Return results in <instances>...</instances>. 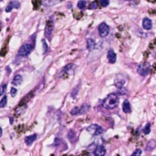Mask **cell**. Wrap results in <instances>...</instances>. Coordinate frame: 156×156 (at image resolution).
Masks as SVG:
<instances>
[{"instance_id":"cell-1","label":"cell","mask_w":156,"mask_h":156,"mask_svg":"<svg viewBox=\"0 0 156 156\" xmlns=\"http://www.w3.org/2000/svg\"><path fill=\"white\" fill-rule=\"evenodd\" d=\"M119 103V96L116 93H111L106 97L103 102V107L107 110H112L118 106Z\"/></svg>"},{"instance_id":"cell-2","label":"cell","mask_w":156,"mask_h":156,"mask_svg":"<svg viewBox=\"0 0 156 156\" xmlns=\"http://www.w3.org/2000/svg\"><path fill=\"white\" fill-rule=\"evenodd\" d=\"M87 131L90 133V134L96 136V135H99L103 132V128L102 126H99V124H91L89 127H87Z\"/></svg>"},{"instance_id":"cell-3","label":"cell","mask_w":156,"mask_h":156,"mask_svg":"<svg viewBox=\"0 0 156 156\" xmlns=\"http://www.w3.org/2000/svg\"><path fill=\"white\" fill-rule=\"evenodd\" d=\"M32 50H33V45L29 43H27L20 47L18 54V56H20V57H27Z\"/></svg>"},{"instance_id":"cell-4","label":"cell","mask_w":156,"mask_h":156,"mask_svg":"<svg viewBox=\"0 0 156 156\" xmlns=\"http://www.w3.org/2000/svg\"><path fill=\"white\" fill-rule=\"evenodd\" d=\"M150 70H151V66L147 62H143L138 66L137 72L139 75L141 76H146L150 73Z\"/></svg>"},{"instance_id":"cell-5","label":"cell","mask_w":156,"mask_h":156,"mask_svg":"<svg viewBox=\"0 0 156 156\" xmlns=\"http://www.w3.org/2000/svg\"><path fill=\"white\" fill-rule=\"evenodd\" d=\"M98 31H99V36L102 37H107L110 33V27L103 22V23L99 24V26L98 27Z\"/></svg>"},{"instance_id":"cell-6","label":"cell","mask_w":156,"mask_h":156,"mask_svg":"<svg viewBox=\"0 0 156 156\" xmlns=\"http://www.w3.org/2000/svg\"><path fill=\"white\" fill-rule=\"evenodd\" d=\"M53 26H54V22L52 19H49L47 22V25H46V29H45V36L50 40V37L52 34V31H53Z\"/></svg>"},{"instance_id":"cell-7","label":"cell","mask_w":156,"mask_h":156,"mask_svg":"<svg viewBox=\"0 0 156 156\" xmlns=\"http://www.w3.org/2000/svg\"><path fill=\"white\" fill-rule=\"evenodd\" d=\"M125 83H126L125 77H123V76L121 75V74L116 76L115 80H114V84H115V86H116L117 88H118V89H121L122 87L124 86Z\"/></svg>"},{"instance_id":"cell-8","label":"cell","mask_w":156,"mask_h":156,"mask_svg":"<svg viewBox=\"0 0 156 156\" xmlns=\"http://www.w3.org/2000/svg\"><path fill=\"white\" fill-rule=\"evenodd\" d=\"M20 7V3L18 0H14V1H11L5 7V12H10L13 8H19Z\"/></svg>"},{"instance_id":"cell-9","label":"cell","mask_w":156,"mask_h":156,"mask_svg":"<svg viewBox=\"0 0 156 156\" xmlns=\"http://www.w3.org/2000/svg\"><path fill=\"white\" fill-rule=\"evenodd\" d=\"M107 59L109 60V62L113 64L116 62V59H117V56H116V53L114 52L113 49H110L107 53Z\"/></svg>"},{"instance_id":"cell-10","label":"cell","mask_w":156,"mask_h":156,"mask_svg":"<svg viewBox=\"0 0 156 156\" xmlns=\"http://www.w3.org/2000/svg\"><path fill=\"white\" fill-rule=\"evenodd\" d=\"M94 153V156H105V154H106V149L102 145L97 146L96 149L94 150V153Z\"/></svg>"},{"instance_id":"cell-11","label":"cell","mask_w":156,"mask_h":156,"mask_svg":"<svg viewBox=\"0 0 156 156\" xmlns=\"http://www.w3.org/2000/svg\"><path fill=\"white\" fill-rule=\"evenodd\" d=\"M152 27H153V23H152V20L150 19V18H145L142 20V27L145 30L152 29Z\"/></svg>"},{"instance_id":"cell-12","label":"cell","mask_w":156,"mask_h":156,"mask_svg":"<svg viewBox=\"0 0 156 156\" xmlns=\"http://www.w3.org/2000/svg\"><path fill=\"white\" fill-rule=\"evenodd\" d=\"M154 148H156V140H154V139H151L150 141H148L145 150L147 152H151Z\"/></svg>"},{"instance_id":"cell-13","label":"cell","mask_w":156,"mask_h":156,"mask_svg":"<svg viewBox=\"0 0 156 156\" xmlns=\"http://www.w3.org/2000/svg\"><path fill=\"white\" fill-rule=\"evenodd\" d=\"M37 137V134H32V135H29V136L26 137V138H25V142H26V144H27V145H31V144L36 141Z\"/></svg>"},{"instance_id":"cell-14","label":"cell","mask_w":156,"mask_h":156,"mask_svg":"<svg viewBox=\"0 0 156 156\" xmlns=\"http://www.w3.org/2000/svg\"><path fill=\"white\" fill-rule=\"evenodd\" d=\"M122 110L125 113H130L131 111V104L129 102V101H124L123 104H122Z\"/></svg>"},{"instance_id":"cell-15","label":"cell","mask_w":156,"mask_h":156,"mask_svg":"<svg viewBox=\"0 0 156 156\" xmlns=\"http://www.w3.org/2000/svg\"><path fill=\"white\" fill-rule=\"evenodd\" d=\"M96 46V42L93 38H88L87 40V48L89 50H93Z\"/></svg>"},{"instance_id":"cell-16","label":"cell","mask_w":156,"mask_h":156,"mask_svg":"<svg viewBox=\"0 0 156 156\" xmlns=\"http://www.w3.org/2000/svg\"><path fill=\"white\" fill-rule=\"evenodd\" d=\"M22 81H23V78H22L20 75H16L12 80V84L15 86H18L21 84Z\"/></svg>"},{"instance_id":"cell-17","label":"cell","mask_w":156,"mask_h":156,"mask_svg":"<svg viewBox=\"0 0 156 156\" xmlns=\"http://www.w3.org/2000/svg\"><path fill=\"white\" fill-rule=\"evenodd\" d=\"M60 0H43L42 3L45 7H52V5L58 4Z\"/></svg>"},{"instance_id":"cell-18","label":"cell","mask_w":156,"mask_h":156,"mask_svg":"<svg viewBox=\"0 0 156 156\" xmlns=\"http://www.w3.org/2000/svg\"><path fill=\"white\" fill-rule=\"evenodd\" d=\"M91 107H90V105L85 103V104H83L81 107L80 108V114H85L87 113L89 110H90Z\"/></svg>"},{"instance_id":"cell-19","label":"cell","mask_w":156,"mask_h":156,"mask_svg":"<svg viewBox=\"0 0 156 156\" xmlns=\"http://www.w3.org/2000/svg\"><path fill=\"white\" fill-rule=\"evenodd\" d=\"M68 138L69 140L71 142H75V139H76V133L73 130H69V133H68Z\"/></svg>"},{"instance_id":"cell-20","label":"cell","mask_w":156,"mask_h":156,"mask_svg":"<svg viewBox=\"0 0 156 156\" xmlns=\"http://www.w3.org/2000/svg\"><path fill=\"white\" fill-rule=\"evenodd\" d=\"M86 5H87V3H86L85 0H80L77 4L78 7H79L80 9H84L86 7Z\"/></svg>"},{"instance_id":"cell-21","label":"cell","mask_w":156,"mask_h":156,"mask_svg":"<svg viewBox=\"0 0 156 156\" xmlns=\"http://www.w3.org/2000/svg\"><path fill=\"white\" fill-rule=\"evenodd\" d=\"M7 97L5 95L3 97L1 101H0V108H5V105H7Z\"/></svg>"},{"instance_id":"cell-22","label":"cell","mask_w":156,"mask_h":156,"mask_svg":"<svg viewBox=\"0 0 156 156\" xmlns=\"http://www.w3.org/2000/svg\"><path fill=\"white\" fill-rule=\"evenodd\" d=\"M97 7H98V1L97 0H94V1L91 2V4L89 5V9H91V10H94Z\"/></svg>"},{"instance_id":"cell-23","label":"cell","mask_w":156,"mask_h":156,"mask_svg":"<svg viewBox=\"0 0 156 156\" xmlns=\"http://www.w3.org/2000/svg\"><path fill=\"white\" fill-rule=\"evenodd\" d=\"M150 131H151V123H147L146 126L143 128V133H145V134H149Z\"/></svg>"},{"instance_id":"cell-24","label":"cell","mask_w":156,"mask_h":156,"mask_svg":"<svg viewBox=\"0 0 156 156\" xmlns=\"http://www.w3.org/2000/svg\"><path fill=\"white\" fill-rule=\"evenodd\" d=\"M70 114L71 115H73V116H75V115H79L80 114V108L79 107H75V108H73L71 110H70Z\"/></svg>"},{"instance_id":"cell-25","label":"cell","mask_w":156,"mask_h":156,"mask_svg":"<svg viewBox=\"0 0 156 156\" xmlns=\"http://www.w3.org/2000/svg\"><path fill=\"white\" fill-rule=\"evenodd\" d=\"M99 4L102 7H108L110 4V0H99Z\"/></svg>"},{"instance_id":"cell-26","label":"cell","mask_w":156,"mask_h":156,"mask_svg":"<svg viewBox=\"0 0 156 156\" xmlns=\"http://www.w3.org/2000/svg\"><path fill=\"white\" fill-rule=\"evenodd\" d=\"M142 150L141 149H136L134 152L132 153V154L131 155H130V156H141L142 155Z\"/></svg>"},{"instance_id":"cell-27","label":"cell","mask_w":156,"mask_h":156,"mask_svg":"<svg viewBox=\"0 0 156 156\" xmlns=\"http://www.w3.org/2000/svg\"><path fill=\"white\" fill-rule=\"evenodd\" d=\"M5 89H7V83H5V84H3V85L0 86V96L3 95V94H4V92H5Z\"/></svg>"},{"instance_id":"cell-28","label":"cell","mask_w":156,"mask_h":156,"mask_svg":"<svg viewBox=\"0 0 156 156\" xmlns=\"http://www.w3.org/2000/svg\"><path fill=\"white\" fill-rule=\"evenodd\" d=\"M42 44H43V52L44 53H47L48 52V45H47V43H46V41L45 40H42Z\"/></svg>"},{"instance_id":"cell-29","label":"cell","mask_w":156,"mask_h":156,"mask_svg":"<svg viewBox=\"0 0 156 156\" xmlns=\"http://www.w3.org/2000/svg\"><path fill=\"white\" fill-rule=\"evenodd\" d=\"M16 89H15V88H12L11 89V91H10V94H11V96L12 97H14V96H16Z\"/></svg>"},{"instance_id":"cell-30","label":"cell","mask_w":156,"mask_h":156,"mask_svg":"<svg viewBox=\"0 0 156 156\" xmlns=\"http://www.w3.org/2000/svg\"><path fill=\"white\" fill-rule=\"evenodd\" d=\"M61 142V140H60V139H59V138H56L55 139V142H54V145L55 146H58L59 145V144Z\"/></svg>"},{"instance_id":"cell-31","label":"cell","mask_w":156,"mask_h":156,"mask_svg":"<svg viewBox=\"0 0 156 156\" xmlns=\"http://www.w3.org/2000/svg\"><path fill=\"white\" fill-rule=\"evenodd\" d=\"M2 133H3V131H2V128L0 127V137L2 136Z\"/></svg>"},{"instance_id":"cell-32","label":"cell","mask_w":156,"mask_h":156,"mask_svg":"<svg viewBox=\"0 0 156 156\" xmlns=\"http://www.w3.org/2000/svg\"><path fill=\"white\" fill-rule=\"evenodd\" d=\"M147 1L151 2V3H155V2H156V0H147Z\"/></svg>"},{"instance_id":"cell-33","label":"cell","mask_w":156,"mask_h":156,"mask_svg":"<svg viewBox=\"0 0 156 156\" xmlns=\"http://www.w3.org/2000/svg\"><path fill=\"white\" fill-rule=\"evenodd\" d=\"M155 57H156V50H155Z\"/></svg>"},{"instance_id":"cell-34","label":"cell","mask_w":156,"mask_h":156,"mask_svg":"<svg viewBox=\"0 0 156 156\" xmlns=\"http://www.w3.org/2000/svg\"><path fill=\"white\" fill-rule=\"evenodd\" d=\"M152 156H156V155H152Z\"/></svg>"},{"instance_id":"cell-35","label":"cell","mask_w":156,"mask_h":156,"mask_svg":"<svg viewBox=\"0 0 156 156\" xmlns=\"http://www.w3.org/2000/svg\"><path fill=\"white\" fill-rule=\"evenodd\" d=\"M127 1H128V0H127Z\"/></svg>"},{"instance_id":"cell-36","label":"cell","mask_w":156,"mask_h":156,"mask_svg":"<svg viewBox=\"0 0 156 156\" xmlns=\"http://www.w3.org/2000/svg\"><path fill=\"white\" fill-rule=\"evenodd\" d=\"M117 156H118V155H117Z\"/></svg>"}]
</instances>
